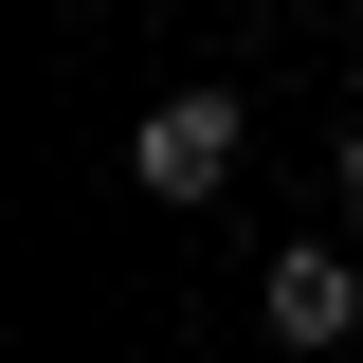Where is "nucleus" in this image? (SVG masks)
<instances>
[{"instance_id":"1","label":"nucleus","mask_w":363,"mask_h":363,"mask_svg":"<svg viewBox=\"0 0 363 363\" xmlns=\"http://www.w3.org/2000/svg\"><path fill=\"white\" fill-rule=\"evenodd\" d=\"M218 164H236V91H164V109H145V145H128L145 200H218Z\"/></svg>"},{"instance_id":"2","label":"nucleus","mask_w":363,"mask_h":363,"mask_svg":"<svg viewBox=\"0 0 363 363\" xmlns=\"http://www.w3.org/2000/svg\"><path fill=\"white\" fill-rule=\"evenodd\" d=\"M363 327V272L345 255H272V345H345Z\"/></svg>"},{"instance_id":"3","label":"nucleus","mask_w":363,"mask_h":363,"mask_svg":"<svg viewBox=\"0 0 363 363\" xmlns=\"http://www.w3.org/2000/svg\"><path fill=\"white\" fill-rule=\"evenodd\" d=\"M345 200H363V128H345Z\"/></svg>"}]
</instances>
